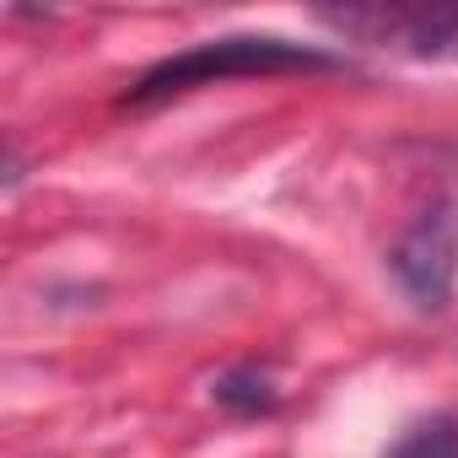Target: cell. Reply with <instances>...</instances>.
I'll use <instances>...</instances> for the list:
<instances>
[{"label":"cell","instance_id":"obj_1","mask_svg":"<svg viewBox=\"0 0 458 458\" xmlns=\"http://www.w3.org/2000/svg\"><path fill=\"white\" fill-rule=\"evenodd\" d=\"M276 71H340V60L329 49L286 44V38H210V44H194V49L151 65L130 87V103H162L189 87L233 81V76H276Z\"/></svg>","mask_w":458,"mask_h":458},{"label":"cell","instance_id":"obj_2","mask_svg":"<svg viewBox=\"0 0 458 458\" xmlns=\"http://www.w3.org/2000/svg\"><path fill=\"white\" fill-rule=\"evenodd\" d=\"M324 28L367 49L404 60H458V0H367V6H324Z\"/></svg>","mask_w":458,"mask_h":458},{"label":"cell","instance_id":"obj_3","mask_svg":"<svg viewBox=\"0 0 458 458\" xmlns=\"http://www.w3.org/2000/svg\"><path fill=\"white\" fill-rule=\"evenodd\" d=\"M388 270L420 313H442L453 302V281H458V210L442 199L431 210H420L404 226V238L394 243Z\"/></svg>","mask_w":458,"mask_h":458},{"label":"cell","instance_id":"obj_4","mask_svg":"<svg viewBox=\"0 0 458 458\" xmlns=\"http://www.w3.org/2000/svg\"><path fill=\"white\" fill-rule=\"evenodd\" d=\"M216 399L226 410H238V415H259V410L276 404V388H270V377L259 367H233V372L216 377Z\"/></svg>","mask_w":458,"mask_h":458},{"label":"cell","instance_id":"obj_5","mask_svg":"<svg viewBox=\"0 0 458 458\" xmlns=\"http://www.w3.org/2000/svg\"><path fill=\"white\" fill-rule=\"evenodd\" d=\"M388 458H458V415H431L394 442Z\"/></svg>","mask_w":458,"mask_h":458}]
</instances>
